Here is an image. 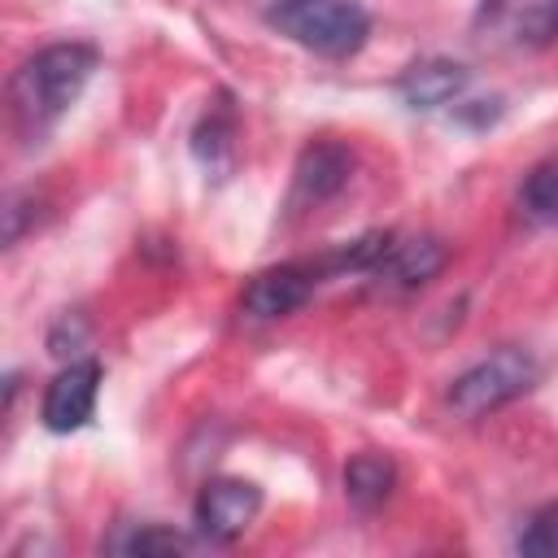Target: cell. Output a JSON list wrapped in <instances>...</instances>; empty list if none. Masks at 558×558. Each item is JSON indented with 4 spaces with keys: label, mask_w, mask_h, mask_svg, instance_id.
I'll list each match as a JSON object with an SVG mask.
<instances>
[{
    "label": "cell",
    "mask_w": 558,
    "mask_h": 558,
    "mask_svg": "<svg viewBox=\"0 0 558 558\" xmlns=\"http://www.w3.org/2000/svg\"><path fill=\"white\" fill-rule=\"evenodd\" d=\"M257 510H262V488L253 480L214 475V480L201 484L196 506H192V519H196L201 541L231 545L235 536H244V527L257 519Z\"/></svg>",
    "instance_id": "obj_5"
},
{
    "label": "cell",
    "mask_w": 558,
    "mask_h": 558,
    "mask_svg": "<svg viewBox=\"0 0 558 558\" xmlns=\"http://www.w3.org/2000/svg\"><path fill=\"white\" fill-rule=\"evenodd\" d=\"M471 87V70L453 57H423L414 65L401 70L397 78V92L410 109H440V105H453L462 92Z\"/></svg>",
    "instance_id": "obj_9"
},
{
    "label": "cell",
    "mask_w": 558,
    "mask_h": 558,
    "mask_svg": "<svg viewBox=\"0 0 558 558\" xmlns=\"http://www.w3.org/2000/svg\"><path fill=\"white\" fill-rule=\"evenodd\" d=\"M475 31L497 48H549L558 39V0H480Z\"/></svg>",
    "instance_id": "obj_4"
},
{
    "label": "cell",
    "mask_w": 558,
    "mask_h": 558,
    "mask_svg": "<svg viewBox=\"0 0 558 558\" xmlns=\"http://www.w3.org/2000/svg\"><path fill=\"white\" fill-rule=\"evenodd\" d=\"M519 554H527V558H558V501L541 506V510L523 523V532H519Z\"/></svg>",
    "instance_id": "obj_16"
},
{
    "label": "cell",
    "mask_w": 558,
    "mask_h": 558,
    "mask_svg": "<svg viewBox=\"0 0 558 558\" xmlns=\"http://www.w3.org/2000/svg\"><path fill=\"white\" fill-rule=\"evenodd\" d=\"M235 131H240L235 105H231V96H218V100L201 113V122H196V131H192V153H196L209 170H231V161H235Z\"/></svg>",
    "instance_id": "obj_12"
},
{
    "label": "cell",
    "mask_w": 558,
    "mask_h": 558,
    "mask_svg": "<svg viewBox=\"0 0 558 558\" xmlns=\"http://www.w3.org/2000/svg\"><path fill=\"white\" fill-rule=\"evenodd\" d=\"M397 488V462L388 453H375V449H362L344 462V497L357 506V510H379Z\"/></svg>",
    "instance_id": "obj_11"
},
{
    "label": "cell",
    "mask_w": 558,
    "mask_h": 558,
    "mask_svg": "<svg viewBox=\"0 0 558 558\" xmlns=\"http://www.w3.org/2000/svg\"><path fill=\"white\" fill-rule=\"evenodd\" d=\"M353 179V153L340 140H314L301 148L296 170H292V205H323L344 192Z\"/></svg>",
    "instance_id": "obj_8"
},
{
    "label": "cell",
    "mask_w": 558,
    "mask_h": 558,
    "mask_svg": "<svg viewBox=\"0 0 558 558\" xmlns=\"http://www.w3.org/2000/svg\"><path fill=\"white\" fill-rule=\"evenodd\" d=\"M449 262V244L440 235H414L405 244H392L388 257L379 262V279L392 288V292H414L423 283H432Z\"/></svg>",
    "instance_id": "obj_10"
},
{
    "label": "cell",
    "mask_w": 558,
    "mask_h": 558,
    "mask_svg": "<svg viewBox=\"0 0 558 558\" xmlns=\"http://www.w3.org/2000/svg\"><path fill=\"white\" fill-rule=\"evenodd\" d=\"M318 275H323L318 262H279V266H266V270H257V275L244 283L240 310H244L248 318H257V323L288 318V314H296V310L314 296Z\"/></svg>",
    "instance_id": "obj_6"
},
{
    "label": "cell",
    "mask_w": 558,
    "mask_h": 558,
    "mask_svg": "<svg viewBox=\"0 0 558 558\" xmlns=\"http://www.w3.org/2000/svg\"><path fill=\"white\" fill-rule=\"evenodd\" d=\"M266 26L314 57L344 61L371 39V13L357 0H270Z\"/></svg>",
    "instance_id": "obj_2"
},
{
    "label": "cell",
    "mask_w": 558,
    "mask_h": 558,
    "mask_svg": "<svg viewBox=\"0 0 558 558\" xmlns=\"http://www.w3.org/2000/svg\"><path fill=\"white\" fill-rule=\"evenodd\" d=\"M96 397H100V362L96 357H70L52 375V384L44 388L39 418L48 432H78L92 418Z\"/></svg>",
    "instance_id": "obj_7"
},
{
    "label": "cell",
    "mask_w": 558,
    "mask_h": 558,
    "mask_svg": "<svg viewBox=\"0 0 558 558\" xmlns=\"http://www.w3.org/2000/svg\"><path fill=\"white\" fill-rule=\"evenodd\" d=\"M87 344V318L74 310V314H61L57 323H52V331H48V349L57 353V357H78V349Z\"/></svg>",
    "instance_id": "obj_17"
},
{
    "label": "cell",
    "mask_w": 558,
    "mask_h": 558,
    "mask_svg": "<svg viewBox=\"0 0 558 558\" xmlns=\"http://www.w3.org/2000/svg\"><path fill=\"white\" fill-rule=\"evenodd\" d=\"M519 209H523V218H532V222H558V157H545V161H536L527 174H523V183H519Z\"/></svg>",
    "instance_id": "obj_14"
},
{
    "label": "cell",
    "mask_w": 558,
    "mask_h": 558,
    "mask_svg": "<svg viewBox=\"0 0 558 558\" xmlns=\"http://www.w3.org/2000/svg\"><path fill=\"white\" fill-rule=\"evenodd\" d=\"M96 65H100V52L83 39H65V44H48V48L31 52L9 78V100H13L17 126L31 135L52 126L83 96Z\"/></svg>",
    "instance_id": "obj_1"
},
{
    "label": "cell",
    "mask_w": 558,
    "mask_h": 558,
    "mask_svg": "<svg viewBox=\"0 0 558 558\" xmlns=\"http://www.w3.org/2000/svg\"><path fill=\"white\" fill-rule=\"evenodd\" d=\"M392 244H397L392 231H366V235L340 244L336 253H327L318 266H323V275H344V270H349V275H375Z\"/></svg>",
    "instance_id": "obj_13"
},
{
    "label": "cell",
    "mask_w": 558,
    "mask_h": 558,
    "mask_svg": "<svg viewBox=\"0 0 558 558\" xmlns=\"http://www.w3.org/2000/svg\"><path fill=\"white\" fill-rule=\"evenodd\" d=\"M536 379H541V362L519 344H501L488 357H480L475 366H466L449 384L445 401L458 418H484V414L519 401L523 392H532Z\"/></svg>",
    "instance_id": "obj_3"
},
{
    "label": "cell",
    "mask_w": 558,
    "mask_h": 558,
    "mask_svg": "<svg viewBox=\"0 0 558 558\" xmlns=\"http://www.w3.org/2000/svg\"><path fill=\"white\" fill-rule=\"evenodd\" d=\"M105 549H113V554H183V549H192V541L166 523H131Z\"/></svg>",
    "instance_id": "obj_15"
}]
</instances>
